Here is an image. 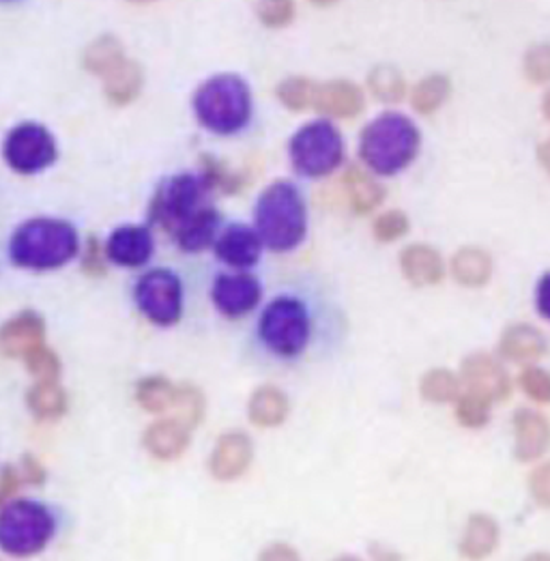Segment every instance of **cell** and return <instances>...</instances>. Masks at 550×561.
I'll list each match as a JSON object with an SVG mask.
<instances>
[{
    "label": "cell",
    "mask_w": 550,
    "mask_h": 561,
    "mask_svg": "<svg viewBox=\"0 0 550 561\" xmlns=\"http://www.w3.org/2000/svg\"><path fill=\"white\" fill-rule=\"evenodd\" d=\"M317 84L314 80L310 78H288L284 80L279 87H277V100L288 108V111H295V113H301V111H308L312 108L314 104V93H317Z\"/></svg>",
    "instance_id": "cell-33"
},
{
    "label": "cell",
    "mask_w": 550,
    "mask_h": 561,
    "mask_svg": "<svg viewBox=\"0 0 550 561\" xmlns=\"http://www.w3.org/2000/svg\"><path fill=\"white\" fill-rule=\"evenodd\" d=\"M22 473H20V467L15 465H4L0 469V507L9 504L13 500V495L18 493L20 484H22Z\"/></svg>",
    "instance_id": "cell-41"
},
{
    "label": "cell",
    "mask_w": 550,
    "mask_h": 561,
    "mask_svg": "<svg viewBox=\"0 0 550 561\" xmlns=\"http://www.w3.org/2000/svg\"><path fill=\"white\" fill-rule=\"evenodd\" d=\"M170 413H172V417H176L179 422H183L185 426H190L194 431L205 420L207 398H205L200 388H196L192 383H181L179 390H176L174 407H172Z\"/></svg>",
    "instance_id": "cell-31"
},
{
    "label": "cell",
    "mask_w": 550,
    "mask_h": 561,
    "mask_svg": "<svg viewBox=\"0 0 550 561\" xmlns=\"http://www.w3.org/2000/svg\"><path fill=\"white\" fill-rule=\"evenodd\" d=\"M58 531L53 505L35 500H11L0 507V551L9 558H33L48 549Z\"/></svg>",
    "instance_id": "cell-7"
},
{
    "label": "cell",
    "mask_w": 550,
    "mask_h": 561,
    "mask_svg": "<svg viewBox=\"0 0 550 561\" xmlns=\"http://www.w3.org/2000/svg\"><path fill=\"white\" fill-rule=\"evenodd\" d=\"M409 218L404 211H398V209H391L381 214L375 225H373V232H375V239L381 241V243H391V241H398L402 239L406 232H409Z\"/></svg>",
    "instance_id": "cell-38"
},
{
    "label": "cell",
    "mask_w": 550,
    "mask_h": 561,
    "mask_svg": "<svg viewBox=\"0 0 550 561\" xmlns=\"http://www.w3.org/2000/svg\"><path fill=\"white\" fill-rule=\"evenodd\" d=\"M192 444V428L176 417H160L142 433V446L158 460H176Z\"/></svg>",
    "instance_id": "cell-19"
},
{
    "label": "cell",
    "mask_w": 550,
    "mask_h": 561,
    "mask_svg": "<svg viewBox=\"0 0 550 561\" xmlns=\"http://www.w3.org/2000/svg\"><path fill=\"white\" fill-rule=\"evenodd\" d=\"M536 306H538V312H540L547 321H550V272L542 276V280L538 282Z\"/></svg>",
    "instance_id": "cell-44"
},
{
    "label": "cell",
    "mask_w": 550,
    "mask_h": 561,
    "mask_svg": "<svg viewBox=\"0 0 550 561\" xmlns=\"http://www.w3.org/2000/svg\"><path fill=\"white\" fill-rule=\"evenodd\" d=\"M514 437L516 458L520 462L540 460L550 448V422L547 415L534 409H520L514 413Z\"/></svg>",
    "instance_id": "cell-18"
},
{
    "label": "cell",
    "mask_w": 550,
    "mask_h": 561,
    "mask_svg": "<svg viewBox=\"0 0 550 561\" xmlns=\"http://www.w3.org/2000/svg\"><path fill=\"white\" fill-rule=\"evenodd\" d=\"M314 334L312 312L297 293H277L263 308L256 321V340L261 348L279 362L299 359Z\"/></svg>",
    "instance_id": "cell-3"
},
{
    "label": "cell",
    "mask_w": 550,
    "mask_h": 561,
    "mask_svg": "<svg viewBox=\"0 0 550 561\" xmlns=\"http://www.w3.org/2000/svg\"><path fill=\"white\" fill-rule=\"evenodd\" d=\"M7 167L20 174H37L50 169L58 158L55 136L39 123L15 125L2 145Z\"/></svg>",
    "instance_id": "cell-11"
},
{
    "label": "cell",
    "mask_w": 550,
    "mask_h": 561,
    "mask_svg": "<svg viewBox=\"0 0 550 561\" xmlns=\"http://www.w3.org/2000/svg\"><path fill=\"white\" fill-rule=\"evenodd\" d=\"M400 270L413 286H435L445 278V263L439 250L426 243L406 245L400 254Z\"/></svg>",
    "instance_id": "cell-22"
},
{
    "label": "cell",
    "mask_w": 550,
    "mask_h": 561,
    "mask_svg": "<svg viewBox=\"0 0 550 561\" xmlns=\"http://www.w3.org/2000/svg\"><path fill=\"white\" fill-rule=\"evenodd\" d=\"M420 129L404 114L387 113L366 125L359 140V156L375 174H398L420 151Z\"/></svg>",
    "instance_id": "cell-6"
},
{
    "label": "cell",
    "mask_w": 550,
    "mask_h": 561,
    "mask_svg": "<svg viewBox=\"0 0 550 561\" xmlns=\"http://www.w3.org/2000/svg\"><path fill=\"white\" fill-rule=\"evenodd\" d=\"M525 561H550V553L538 551V553H531V556H527Z\"/></svg>",
    "instance_id": "cell-48"
},
{
    "label": "cell",
    "mask_w": 550,
    "mask_h": 561,
    "mask_svg": "<svg viewBox=\"0 0 550 561\" xmlns=\"http://www.w3.org/2000/svg\"><path fill=\"white\" fill-rule=\"evenodd\" d=\"M538 160L542 164V169L547 170L550 176V138H547L540 147H538Z\"/></svg>",
    "instance_id": "cell-47"
},
{
    "label": "cell",
    "mask_w": 550,
    "mask_h": 561,
    "mask_svg": "<svg viewBox=\"0 0 550 561\" xmlns=\"http://www.w3.org/2000/svg\"><path fill=\"white\" fill-rule=\"evenodd\" d=\"M256 15L270 28H284L295 18V0H259Z\"/></svg>",
    "instance_id": "cell-36"
},
{
    "label": "cell",
    "mask_w": 550,
    "mask_h": 561,
    "mask_svg": "<svg viewBox=\"0 0 550 561\" xmlns=\"http://www.w3.org/2000/svg\"><path fill=\"white\" fill-rule=\"evenodd\" d=\"M451 93V82L443 73H433L420 80L411 93L413 108L424 116L437 113Z\"/></svg>",
    "instance_id": "cell-29"
},
{
    "label": "cell",
    "mask_w": 550,
    "mask_h": 561,
    "mask_svg": "<svg viewBox=\"0 0 550 561\" xmlns=\"http://www.w3.org/2000/svg\"><path fill=\"white\" fill-rule=\"evenodd\" d=\"M80 252L73 225L55 218H35L18 226L9 239V261L20 270L53 272L71 263Z\"/></svg>",
    "instance_id": "cell-2"
},
{
    "label": "cell",
    "mask_w": 550,
    "mask_h": 561,
    "mask_svg": "<svg viewBox=\"0 0 550 561\" xmlns=\"http://www.w3.org/2000/svg\"><path fill=\"white\" fill-rule=\"evenodd\" d=\"M312 108L333 118H353L364 111V93L348 80H331L317 84Z\"/></svg>",
    "instance_id": "cell-21"
},
{
    "label": "cell",
    "mask_w": 550,
    "mask_h": 561,
    "mask_svg": "<svg viewBox=\"0 0 550 561\" xmlns=\"http://www.w3.org/2000/svg\"><path fill=\"white\" fill-rule=\"evenodd\" d=\"M84 67L89 73L102 78L111 104L127 106L142 91L145 76L140 65L125 57V48L114 35L95 39L84 50Z\"/></svg>",
    "instance_id": "cell-8"
},
{
    "label": "cell",
    "mask_w": 550,
    "mask_h": 561,
    "mask_svg": "<svg viewBox=\"0 0 550 561\" xmlns=\"http://www.w3.org/2000/svg\"><path fill=\"white\" fill-rule=\"evenodd\" d=\"M179 386H174L164 375H149L136 383V402L153 415H165L174 407Z\"/></svg>",
    "instance_id": "cell-28"
},
{
    "label": "cell",
    "mask_w": 550,
    "mask_h": 561,
    "mask_svg": "<svg viewBox=\"0 0 550 561\" xmlns=\"http://www.w3.org/2000/svg\"><path fill=\"white\" fill-rule=\"evenodd\" d=\"M42 344H46V321L33 310H24L0 325L2 357L24 359Z\"/></svg>",
    "instance_id": "cell-16"
},
{
    "label": "cell",
    "mask_w": 550,
    "mask_h": 561,
    "mask_svg": "<svg viewBox=\"0 0 550 561\" xmlns=\"http://www.w3.org/2000/svg\"><path fill=\"white\" fill-rule=\"evenodd\" d=\"M20 473H22V480L26 484H31V486H42L46 482V469H44V465L33 454H24L22 456Z\"/></svg>",
    "instance_id": "cell-42"
},
{
    "label": "cell",
    "mask_w": 550,
    "mask_h": 561,
    "mask_svg": "<svg viewBox=\"0 0 550 561\" xmlns=\"http://www.w3.org/2000/svg\"><path fill=\"white\" fill-rule=\"evenodd\" d=\"M192 108L196 121L207 131L216 136H239L252 123L254 102L252 91L241 76L220 73L194 93Z\"/></svg>",
    "instance_id": "cell-5"
},
{
    "label": "cell",
    "mask_w": 550,
    "mask_h": 561,
    "mask_svg": "<svg viewBox=\"0 0 550 561\" xmlns=\"http://www.w3.org/2000/svg\"><path fill=\"white\" fill-rule=\"evenodd\" d=\"M256 561H301L299 551L288 542H272L265 547Z\"/></svg>",
    "instance_id": "cell-43"
},
{
    "label": "cell",
    "mask_w": 550,
    "mask_h": 561,
    "mask_svg": "<svg viewBox=\"0 0 550 561\" xmlns=\"http://www.w3.org/2000/svg\"><path fill=\"white\" fill-rule=\"evenodd\" d=\"M333 561H362L359 558H353V556H342V558H337V560Z\"/></svg>",
    "instance_id": "cell-51"
},
{
    "label": "cell",
    "mask_w": 550,
    "mask_h": 561,
    "mask_svg": "<svg viewBox=\"0 0 550 561\" xmlns=\"http://www.w3.org/2000/svg\"><path fill=\"white\" fill-rule=\"evenodd\" d=\"M288 153L293 169L301 176L321 179L340 169L344 160V140L330 121H312L293 136Z\"/></svg>",
    "instance_id": "cell-9"
},
{
    "label": "cell",
    "mask_w": 550,
    "mask_h": 561,
    "mask_svg": "<svg viewBox=\"0 0 550 561\" xmlns=\"http://www.w3.org/2000/svg\"><path fill=\"white\" fill-rule=\"evenodd\" d=\"M254 228L263 245L272 252H293L308 232V207L301 190L293 181H275L259 196Z\"/></svg>",
    "instance_id": "cell-4"
},
{
    "label": "cell",
    "mask_w": 550,
    "mask_h": 561,
    "mask_svg": "<svg viewBox=\"0 0 550 561\" xmlns=\"http://www.w3.org/2000/svg\"><path fill=\"white\" fill-rule=\"evenodd\" d=\"M214 185L200 172L165 176L149 205V222L162 228L187 254L211 248L221 230L220 211L214 205Z\"/></svg>",
    "instance_id": "cell-1"
},
{
    "label": "cell",
    "mask_w": 550,
    "mask_h": 561,
    "mask_svg": "<svg viewBox=\"0 0 550 561\" xmlns=\"http://www.w3.org/2000/svg\"><path fill=\"white\" fill-rule=\"evenodd\" d=\"M518 383L523 388V392L527 393L534 402L540 404H550V373L540 368V366H527L520 377Z\"/></svg>",
    "instance_id": "cell-37"
},
{
    "label": "cell",
    "mask_w": 550,
    "mask_h": 561,
    "mask_svg": "<svg viewBox=\"0 0 550 561\" xmlns=\"http://www.w3.org/2000/svg\"><path fill=\"white\" fill-rule=\"evenodd\" d=\"M0 2H4V0H0Z\"/></svg>",
    "instance_id": "cell-53"
},
{
    "label": "cell",
    "mask_w": 550,
    "mask_h": 561,
    "mask_svg": "<svg viewBox=\"0 0 550 561\" xmlns=\"http://www.w3.org/2000/svg\"><path fill=\"white\" fill-rule=\"evenodd\" d=\"M420 392L428 402L447 404V402H456L460 398V393L465 392V383L456 373H451L447 368H435L422 377Z\"/></svg>",
    "instance_id": "cell-30"
},
{
    "label": "cell",
    "mask_w": 550,
    "mask_h": 561,
    "mask_svg": "<svg viewBox=\"0 0 550 561\" xmlns=\"http://www.w3.org/2000/svg\"><path fill=\"white\" fill-rule=\"evenodd\" d=\"M26 407L37 420H58L69 409V396L58 381H35L26 392Z\"/></svg>",
    "instance_id": "cell-27"
},
{
    "label": "cell",
    "mask_w": 550,
    "mask_h": 561,
    "mask_svg": "<svg viewBox=\"0 0 550 561\" xmlns=\"http://www.w3.org/2000/svg\"><path fill=\"white\" fill-rule=\"evenodd\" d=\"M156 252L153 232L149 226H118L106 243V259L127 270L142 267Z\"/></svg>",
    "instance_id": "cell-14"
},
{
    "label": "cell",
    "mask_w": 550,
    "mask_h": 561,
    "mask_svg": "<svg viewBox=\"0 0 550 561\" xmlns=\"http://www.w3.org/2000/svg\"><path fill=\"white\" fill-rule=\"evenodd\" d=\"M368 87L373 95L386 104H398L406 93V82L402 73L393 67H377L368 76Z\"/></svg>",
    "instance_id": "cell-34"
},
{
    "label": "cell",
    "mask_w": 550,
    "mask_h": 561,
    "mask_svg": "<svg viewBox=\"0 0 550 561\" xmlns=\"http://www.w3.org/2000/svg\"><path fill=\"white\" fill-rule=\"evenodd\" d=\"M542 111H545V116L550 121V91L545 95V102H542Z\"/></svg>",
    "instance_id": "cell-49"
},
{
    "label": "cell",
    "mask_w": 550,
    "mask_h": 561,
    "mask_svg": "<svg viewBox=\"0 0 550 561\" xmlns=\"http://www.w3.org/2000/svg\"><path fill=\"white\" fill-rule=\"evenodd\" d=\"M525 76L534 84H549L550 82V44L534 46L523 62Z\"/></svg>",
    "instance_id": "cell-39"
},
{
    "label": "cell",
    "mask_w": 550,
    "mask_h": 561,
    "mask_svg": "<svg viewBox=\"0 0 550 561\" xmlns=\"http://www.w3.org/2000/svg\"><path fill=\"white\" fill-rule=\"evenodd\" d=\"M263 299V286L248 272H221L211 284V301L226 319L250 314Z\"/></svg>",
    "instance_id": "cell-12"
},
{
    "label": "cell",
    "mask_w": 550,
    "mask_h": 561,
    "mask_svg": "<svg viewBox=\"0 0 550 561\" xmlns=\"http://www.w3.org/2000/svg\"><path fill=\"white\" fill-rule=\"evenodd\" d=\"M549 353L547 336L527 323L509 325L499 337V355L514 364H534Z\"/></svg>",
    "instance_id": "cell-20"
},
{
    "label": "cell",
    "mask_w": 550,
    "mask_h": 561,
    "mask_svg": "<svg viewBox=\"0 0 550 561\" xmlns=\"http://www.w3.org/2000/svg\"><path fill=\"white\" fill-rule=\"evenodd\" d=\"M342 183H344V190H346L353 211L359 216L375 211L386 198L383 185L370 172L357 169V167H351L344 172Z\"/></svg>",
    "instance_id": "cell-25"
},
{
    "label": "cell",
    "mask_w": 550,
    "mask_h": 561,
    "mask_svg": "<svg viewBox=\"0 0 550 561\" xmlns=\"http://www.w3.org/2000/svg\"><path fill=\"white\" fill-rule=\"evenodd\" d=\"M460 379L465 390L484 393L491 400H505L512 393V379L489 353H473L462 362Z\"/></svg>",
    "instance_id": "cell-17"
},
{
    "label": "cell",
    "mask_w": 550,
    "mask_h": 561,
    "mask_svg": "<svg viewBox=\"0 0 550 561\" xmlns=\"http://www.w3.org/2000/svg\"><path fill=\"white\" fill-rule=\"evenodd\" d=\"M370 556L375 561H400V556L396 551H391L389 547H383V545H375L370 549Z\"/></svg>",
    "instance_id": "cell-46"
},
{
    "label": "cell",
    "mask_w": 550,
    "mask_h": 561,
    "mask_svg": "<svg viewBox=\"0 0 550 561\" xmlns=\"http://www.w3.org/2000/svg\"><path fill=\"white\" fill-rule=\"evenodd\" d=\"M290 413V400L275 386H261L248 400V417L259 428H277Z\"/></svg>",
    "instance_id": "cell-24"
},
{
    "label": "cell",
    "mask_w": 550,
    "mask_h": 561,
    "mask_svg": "<svg viewBox=\"0 0 550 561\" xmlns=\"http://www.w3.org/2000/svg\"><path fill=\"white\" fill-rule=\"evenodd\" d=\"M493 402L495 400L484 393L465 390L456 400V420L465 428H484L491 422Z\"/></svg>",
    "instance_id": "cell-32"
},
{
    "label": "cell",
    "mask_w": 550,
    "mask_h": 561,
    "mask_svg": "<svg viewBox=\"0 0 550 561\" xmlns=\"http://www.w3.org/2000/svg\"><path fill=\"white\" fill-rule=\"evenodd\" d=\"M84 270L91 274V276H98V274H104V263H102V252H100V245L95 239H91L89 243V252H87V261H84Z\"/></svg>",
    "instance_id": "cell-45"
},
{
    "label": "cell",
    "mask_w": 550,
    "mask_h": 561,
    "mask_svg": "<svg viewBox=\"0 0 550 561\" xmlns=\"http://www.w3.org/2000/svg\"><path fill=\"white\" fill-rule=\"evenodd\" d=\"M134 301L149 323L172 328L183 317V282L172 270H151L136 282Z\"/></svg>",
    "instance_id": "cell-10"
},
{
    "label": "cell",
    "mask_w": 550,
    "mask_h": 561,
    "mask_svg": "<svg viewBox=\"0 0 550 561\" xmlns=\"http://www.w3.org/2000/svg\"><path fill=\"white\" fill-rule=\"evenodd\" d=\"M499 523L491 514H471L460 538V556L469 561L489 560L499 547Z\"/></svg>",
    "instance_id": "cell-23"
},
{
    "label": "cell",
    "mask_w": 550,
    "mask_h": 561,
    "mask_svg": "<svg viewBox=\"0 0 550 561\" xmlns=\"http://www.w3.org/2000/svg\"><path fill=\"white\" fill-rule=\"evenodd\" d=\"M312 4H319V7H328V4H333V2H337V0H310Z\"/></svg>",
    "instance_id": "cell-50"
},
{
    "label": "cell",
    "mask_w": 550,
    "mask_h": 561,
    "mask_svg": "<svg viewBox=\"0 0 550 561\" xmlns=\"http://www.w3.org/2000/svg\"><path fill=\"white\" fill-rule=\"evenodd\" d=\"M263 239L259 237L256 228L243 225V222H234L221 228L216 243H214V252L220 259L221 263L230 270L243 272L254 267L261 256H263Z\"/></svg>",
    "instance_id": "cell-13"
},
{
    "label": "cell",
    "mask_w": 550,
    "mask_h": 561,
    "mask_svg": "<svg viewBox=\"0 0 550 561\" xmlns=\"http://www.w3.org/2000/svg\"><path fill=\"white\" fill-rule=\"evenodd\" d=\"M22 362L26 364V370L31 373V377L35 381H58L60 379V370H62L60 357L48 344L37 346Z\"/></svg>",
    "instance_id": "cell-35"
},
{
    "label": "cell",
    "mask_w": 550,
    "mask_h": 561,
    "mask_svg": "<svg viewBox=\"0 0 550 561\" xmlns=\"http://www.w3.org/2000/svg\"><path fill=\"white\" fill-rule=\"evenodd\" d=\"M134 2H149V0H134Z\"/></svg>",
    "instance_id": "cell-52"
},
{
    "label": "cell",
    "mask_w": 550,
    "mask_h": 561,
    "mask_svg": "<svg viewBox=\"0 0 550 561\" xmlns=\"http://www.w3.org/2000/svg\"><path fill=\"white\" fill-rule=\"evenodd\" d=\"M254 444L241 431L224 433L209 456V471L220 482H234L252 467Z\"/></svg>",
    "instance_id": "cell-15"
},
{
    "label": "cell",
    "mask_w": 550,
    "mask_h": 561,
    "mask_svg": "<svg viewBox=\"0 0 550 561\" xmlns=\"http://www.w3.org/2000/svg\"><path fill=\"white\" fill-rule=\"evenodd\" d=\"M451 276L462 286L480 288L493 276V256L475 245L460 248L451 259Z\"/></svg>",
    "instance_id": "cell-26"
},
{
    "label": "cell",
    "mask_w": 550,
    "mask_h": 561,
    "mask_svg": "<svg viewBox=\"0 0 550 561\" xmlns=\"http://www.w3.org/2000/svg\"><path fill=\"white\" fill-rule=\"evenodd\" d=\"M529 493L534 502L550 510V460L538 465L529 476Z\"/></svg>",
    "instance_id": "cell-40"
}]
</instances>
